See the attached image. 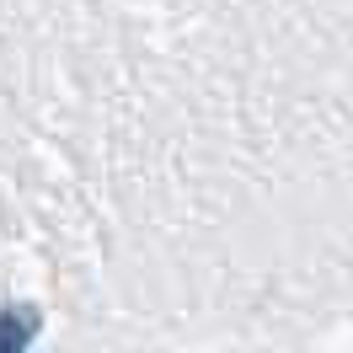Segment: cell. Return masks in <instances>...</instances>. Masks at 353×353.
Here are the masks:
<instances>
[{
  "instance_id": "obj_1",
  "label": "cell",
  "mask_w": 353,
  "mask_h": 353,
  "mask_svg": "<svg viewBox=\"0 0 353 353\" xmlns=\"http://www.w3.org/2000/svg\"><path fill=\"white\" fill-rule=\"evenodd\" d=\"M32 327H38V321H32V310L22 316V327H17V310H6V316H0V353H22L27 337H32Z\"/></svg>"
}]
</instances>
